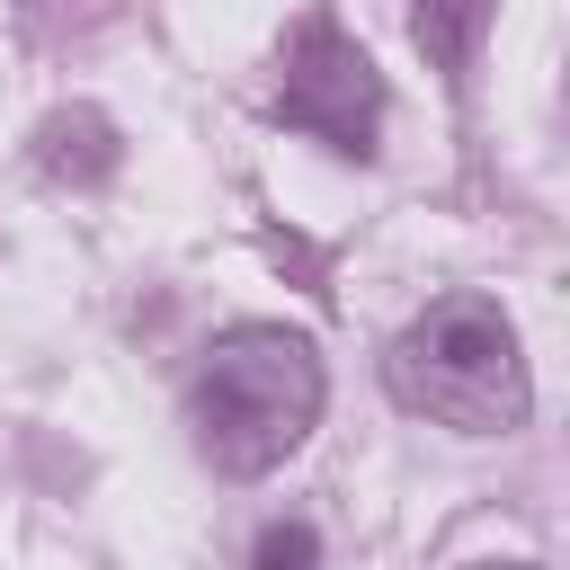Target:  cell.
<instances>
[{
	"instance_id": "obj_1",
	"label": "cell",
	"mask_w": 570,
	"mask_h": 570,
	"mask_svg": "<svg viewBox=\"0 0 570 570\" xmlns=\"http://www.w3.org/2000/svg\"><path fill=\"white\" fill-rule=\"evenodd\" d=\"M187 419H196V445L214 472H267L285 463L312 419H321V356L294 338V330H232L205 365H196V392H187Z\"/></svg>"
},
{
	"instance_id": "obj_2",
	"label": "cell",
	"mask_w": 570,
	"mask_h": 570,
	"mask_svg": "<svg viewBox=\"0 0 570 570\" xmlns=\"http://www.w3.org/2000/svg\"><path fill=\"white\" fill-rule=\"evenodd\" d=\"M392 374V401L436 419V428H463V436H499L525 419V356H517V330L499 303L481 294H445L428 321H410L383 356Z\"/></svg>"
},
{
	"instance_id": "obj_3",
	"label": "cell",
	"mask_w": 570,
	"mask_h": 570,
	"mask_svg": "<svg viewBox=\"0 0 570 570\" xmlns=\"http://www.w3.org/2000/svg\"><path fill=\"white\" fill-rule=\"evenodd\" d=\"M276 116L321 134L330 151H374V125H383V80L365 62L356 36L338 27H303L294 53H285V89H276Z\"/></svg>"
},
{
	"instance_id": "obj_4",
	"label": "cell",
	"mask_w": 570,
	"mask_h": 570,
	"mask_svg": "<svg viewBox=\"0 0 570 570\" xmlns=\"http://www.w3.org/2000/svg\"><path fill=\"white\" fill-rule=\"evenodd\" d=\"M36 160H45V178H62V187H98V178H116V125H107L98 107H53V116L36 125Z\"/></svg>"
},
{
	"instance_id": "obj_5",
	"label": "cell",
	"mask_w": 570,
	"mask_h": 570,
	"mask_svg": "<svg viewBox=\"0 0 570 570\" xmlns=\"http://www.w3.org/2000/svg\"><path fill=\"white\" fill-rule=\"evenodd\" d=\"M410 27H419V45H428V62L463 71L472 45H481V27H490V0H410Z\"/></svg>"
},
{
	"instance_id": "obj_6",
	"label": "cell",
	"mask_w": 570,
	"mask_h": 570,
	"mask_svg": "<svg viewBox=\"0 0 570 570\" xmlns=\"http://www.w3.org/2000/svg\"><path fill=\"white\" fill-rule=\"evenodd\" d=\"M249 570H321V534L303 517H276L258 543H249Z\"/></svg>"
},
{
	"instance_id": "obj_7",
	"label": "cell",
	"mask_w": 570,
	"mask_h": 570,
	"mask_svg": "<svg viewBox=\"0 0 570 570\" xmlns=\"http://www.w3.org/2000/svg\"><path fill=\"white\" fill-rule=\"evenodd\" d=\"M490 570H525V561H490Z\"/></svg>"
}]
</instances>
